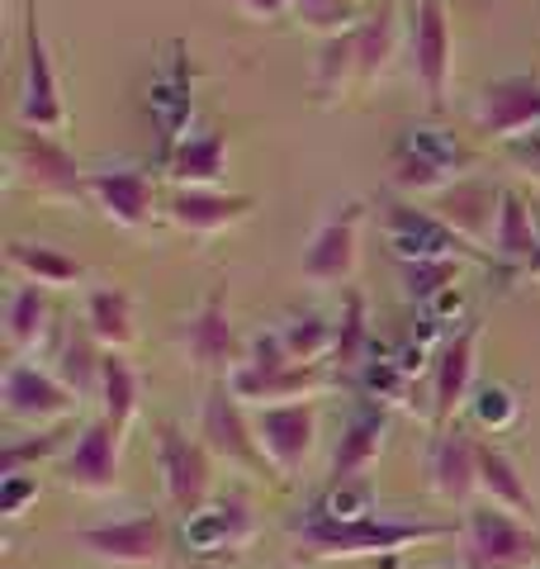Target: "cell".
<instances>
[{
	"label": "cell",
	"instance_id": "obj_1",
	"mask_svg": "<svg viewBox=\"0 0 540 569\" xmlns=\"http://www.w3.org/2000/svg\"><path fill=\"white\" fill-rule=\"evenodd\" d=\"M446 537H460L456 522H403V518H380V512L356 522H337L318 508H309L290 527L299 560H384Z\"/></svg>",
	"mask_w": 540,
	"mask_h": 569
},
{
	"label": "cell",
	"instance_id": "obj_2",
	"mask_svg": "<svg viewBox=\"0 0 540 569\" xmlns=\"http://www.w3.org/2000/svg\"><path fill=\"white\" fill-rule=\"evenodd\" d=\"M389 167V181L403 194H431L437 200L446 186H456L474 167V152L437 123H403V133L393 138Z\"/></svg>",
	"mask_w": 540,
	"mask_h": 569
},
{
	"label": "cell",
	"instance_id": "obj_3",
	"mask_svg": "<svg viewBox=\"0 0 540 569\" xmlns=\"http://www.w3.org/2000/svg\"><path fill=\"white\" fill-rule=\"evenodd\" d=\"M540 527L512 518L493 503L464 508L460 522V569H536Z\"/></svg>",
	"mask_w": 540,
	"mask_h": 569
},
{
	"label": "cell",
	"instance_id": "obj_4",
	"mask_svg": "<svg viewBox=\"0 0 540 569\" xmlns=\"http://www.w3.org/2000/svg\"><path fill=\"white\" fill-rule=\"evenodd\" d=\"M152 441H157V470H161V489H167L171 512L194 518L200 508L213 503V456H209V447L176 422H157Z\"/></svg>",
	"mask_w": 540,
	"mask_h": 569
},
{
	"label": "cell",
	"instance_id": "obj_5",
	"mask_svg": "<svg viewBox=\"0 0 540 569\" xmlns=\"http://www.w3.org/2000/svg\"><path fill=\"white\" fill-rule=\"evenodd\" d=\"M257 422V441H261V456L276 479H299L309 456L318 447V403L313 399H299V403H270L251 413Z\"/></svg>",
	"mask_w": 540,
	"mask_h": 569
},
{
	"label": "cell",
	"instance_id": "obj_6",
	"mask_svg": "<svg viewBox=\"0 0 540 569\" xmlns=\"http://www.w3.org/2000/svg\"><path fill=\"white\" fill-rule=\"evenodd\" d=\"M24 6V86H20V123L39 133H62L67 129V100H62V81L58 67H52L48 39L39 29V14H33V0Z\"/></svg>",
	"mask_w": 540,
	"mask_h": 569
},
{
	"label": "cell",
	"instance_id": "obj_7",
	"mask_svg": "<svg viewBox=\"0 0 540 569\" xmlns=\"http://www.w3.org/2000/svg\"><path fill=\"white\" fill-rule=\"evenodd\" d=\"M200 441L209 447L213 460H228L238 470H270L257 441V422H251L247 403L232 395L228 380H213L204 408H200Z\"/></svg>",
	"mask_w": 540,
	"mask_h": 569
},
{
	"label": "cell",
	"instance_id": "obj_8",
	"mask_svg": "<svg viewBox=\"0 0 540 569\" xmlns=\"http://www.w3.org/2000/svg\"><path fill=\"white\" fill-rule=\"evenodd\" d=\"M77 541L86 556H96L100 565H114V569H157L171 550V531L157 512H133V518H119V522H100V527H86L77 531Z\"/></svg>",
	"mask_w": 540,
	"mask_h": 569
},
{
	"label": "cell",
	"instance_id": "obj_9",
	"mask_svg": "<svg viewBox=\"0 0 540 569\" xmlns=\"http://www.w3.org/2000/svg\"><path fill=\"white\" fill-rule=\"evenodd\" d=\"M251 537H257V512H251L242 493L213 498L194 518H180V546H186V556L209 569H213V560H228V556H238V550H247Z\"/></svg>",
	"mask_w": 540,
	"mask_h": 569
},
{
	"label": "cell",
	"instance_id": "obj_10",
	"mask_svg": "<svg viewBox=\"0 0 540 569\" xmlns=\"http://www.w3.org/2000/svg\"><path fill=\"white\" fill-rule=\"evenodd\" d=\"M380 223H384V242L389 252L408 261H456V257H479V247H470L460 233L437 219L431 209H418L408 200H389L380 204Z\"/></svg>",
	"mask_w": 540,
	"mask_h": 569
},
{
	"label": "cell",
	"instance_id": "obj_11",
	"mask_svg": "<svg viewBox=\"0 0 540 569\" xmlns=\"http://www.w3.org/2000/svg\"><path fill=\"white\" fill-rule=\"evenodd\" d=\"M0 408H6V418L29 422L33 432H39V427L71 422L77 418V408H81V399L71 395V389L52 376L48 366L14 361L6 370V380H0Z\"/></svg>",
	"mask_w": 540,
	"mask_h": 569
},
{
	"label": "cell",
	"instance_id": "obj_12",
	"mask_svg": "<svg viewBox=\"0 0 540 569\" xmlns=\"http://www.w3.org/2000/svg\"><path fill=\"white\" fill-rule=\"evenodd\" d=\"M479 337H483V318H470L460 332H450L437 347V361H431V422H437V432L456 427V413L474 399Z\"/></svg>",
	"mask_w": 540,
	"mask_h": 569
},
{
	"label": "cell",
	"instance_id": "obj_13",
	"mask_svg": "<svg viewBox=\"0 0 540 569\" xmlns=\"http://www.w3.org/2000/svg\"><path fill=\"white\" fill-rule=\"evenodd\" d=\"M412 71L431 110H446L450 77H456V39H450V14L446 0H418L412 10Z\"/></svg>",
	"mask_w": 540,
	"mask_h": 569
},
{
	"label": "cell",
	"instance_id": "obj_14",
	"mask_svg": "<svg viewBox=\"0 0 540 569\" xmlns=\"http://www.w3.org/2000/svg\"><path fill=\"white\" fill-rule=\"evenodd\" d=\"M540 129V77H498L474 100V133L493 142H521Z\"/></svg>",
	"mask_w": 540,
	"mask_h": 569
},
{
	"label": "cell",
	"instance_id": "obj_15",
	"mask_svg": "<svg viewBox=\"0 0 540 569\" xmlns=\"http://www.w3.org/2000/svg\"><path fill=\"white\" fill-rule=\"evenodd\" d=\"M10 162H14V171H20V181L33 194H43V200H86V171L77 167V157H71L52 133L20 129Z\"/></svg>",
	"mask_w": 540,
	"mask_h": 569
},
{
	"label": "cell",
	"instance_id": "obj_16",
	"mask_svg": "<svg viewBox=\"0 0 540 569\" xmlns=\"http://www.w3.org/2000/svg\"><path fill=\"white\" fill-rule=\"evenodd\" d=\"M479 447L483 441L470 437L464 427H441L437 437L427 441V489L450 508H474L479 498Z\"/></svg>",
	"mask_w": 540,
	"mask_h": 569
},
{
	"label": "cell",
	"instance_id": "obj_17",
	"mask_svg": "<svg viewBox=\"0 0 540 569\" xmlns=\"http://www.w3.org/2000/svg\"><path fill=\"white\" fill-rule=\"evenodd\" d=\"M180 347H186V361L213 380H228L232 370L242 366L247 347L238 342V328H232V318H228V290H213L204 305L186 318Z\"/></svg>",
	"mask_w": 540,
	"mask_h": 569
},
{
	"label": "cell",
	"instance_id": "obj_18",
	"mask_svg": "<svg viewBox=\"0 0 540 569\" xmlns=\"http://www.w3.org/2000/svg\"><path fill=\"white\" fill-rule=\"evenodd\" d=\"M119 456H123V432L110 418H96L81 427V437L71 441L62 456V485L86 498H104L119 489Z\"/></svg>",
	"mask_w": 540,
	"mask_h": 569
},
{
	"label": "cell",
	"instance_id": "obj_19",
	"mask_svg": "<svg viewBox=\"0 0 540 569\" xmlns=\"http://www.w3.org/2000/svg\"><path fill=\"white\" fill-rule=\"evenodd\" d=\"M360 219H366V204L351 200L332 209L328 219L313 228L309 247H303V280L309 284H341L351 280L356 257H360Z\"/></svg>",
	"mask_w": 540,
	"mask_h": 569
},
{
	"label": "cell",
	"instance_id": "obj_20",
	"mask_svg": "<svg viewBox=\"0 0 540 569\" xmlns=\"http://www.w3.org/2000/svg\"><path fill=\"white\" fill-rule=\"evenodd\" d=\"M86 200L96 204L114 228H148L157 209V181L138 167H100L86 171Z\"/></svg>",
	"mask_w": 540,
	"mask_h": 569
},
{
	"label": "cell",
	"instance_id": "obj_21",
	"mask_svg": "<svg viewBox=\"0 0 540 569\" xmlns=\"http://www.w3.org/2000/svg\"><path fill=\"white\" fill-rule=\"evenodd\" d=\"M431 213L450 228V233H460L470 247H483L493 242L498 233V213H502V190L479 181V176H460L456 186H446L437 200H431Z\"/></svg>",
	"mask_w": 540,
	"mask_h": 569
},
{
	"label": "cell",
	"instance_id": "obj_22",
	"mask_svg": "<svg viewBox=\"0 0 540 569\" xmlns=\"http://www.w3.org/2000/svg\"><path fill=\"white\" fill-rule=\"evenodd\" d=\"M257 200L251 194H228V190H176L167 200V223L190 238H219L228 228L251 219Z\"/></svg>",
	"mask_w": 540,
	"mask_h": 569
},
{
	"label": "cell",
	"instance_id": "obj_23",
	"mask_svg": "<svg viewBox=\"0 0 540 569\" xmlns=\"http://www.w3.org/2000/svg\"><path fill=\"white\" fill-rule=\"evenodd\" d=\"M479 498L483 503H493L502 512H512V518L540 527V498L531 493L527 475H521L517 460L493 447V441H483L479 447Z\"/></svg>",
	"mask_w": 540,
	"mask_h": 569
},
{
	"label": "cell",
	"instance_id": "obj_24",
	"mask_svg": "<svg viewBox=\"0 0 540 569\" xmlns=\"http://www.w3.org/2000/svg\"><path fill=\"white\" fill-rule=\"evenodd\" d=\"M228 171V133L209 129V133H190L167 148V176L176 190H219Z\"/></svg>",
	"mask_w": 540,
	"mask_h": 569
},
{
	"label": "cell",
	"instance_id": "obj_25",
	"mask_svg": "<svg viewBox=\"0 0 540 569\" xmlns=\"http://www.w3.org/2000/svg\"><path fill=\"white\" fill-rule=\"evenodd\" d=\"M389 437V408L384 403H360L351 422L341 427V441L332 451V479H366V470L380 460Z\"/></svg>",
	"mask_w": 540,
	"mask_h": 569
},
{
	"label": "cell",
	"instance_id": "obj_26",
	"mask_svg": "<svg viewBox=\"0 0 540 569\" xmlns=\"http://www.w3.org/2000/svg\"><path fill=\"white\" fill-rule=\"evenodd\" d=\"M104 351L96 337H90V328H62L58 332V342H52V361L48 370L58 376L71 395H77L81 403L86 399H100V380H104Z\"/></svg>",
	"mask_w": 540,
	"mask_h": 569
},
{
	"label": "cell",
	"instance_id": "obj_27",
	"mask_svg": "<svg viewBox=\"0 0 540 569\" xmlns=\"http://www.w3.org/2000/svg\"><path fill=\"white\" fill-rule=\"evenodd\" d=\"M356 62H360V91H370L374 81L393 67V52H399V10L393 0H380L366 20H356Z\"/></svg>",
	"mask_w": 540,
	"mask_h": 569
},
{
	"label": "cell",
	"instance_id": "obj_28",
	"mask_svg": "<svg viewBox=\"0 0 540 569\" xmlns=\"http://www.w3.org/2000/svg\"><path fill=\"white\" fill-rule=\"evenodd\" d=\"M86 328L104 351H129L138 342V313H133V295L119 284H100L86 295Z\"/></svg>",
	"mask_w": 540,
	"mask_h": 569
},
{
	"label": "cell",
	"instance_id": "obj_29",
	"mask_svg": "<svg viewBox=\"0 0 540 569\" xmlns=\"http://www.w3.org/2000/svg\"><path fill=\"white\" fill-rule=\"evenodd\" d=\"M493 257L527 266L540 257V209L527 204V194L502 190V213H498V233H493Z\"/></svg>",
	"mask_w": 540,
	"mask_h": 569
},
{
	"label": "cell",
	"instance_id": "obj_30",
	"mask_svg": "<svg viewBox=\"0 0 540 569\" xmlns=\"http://www.w3.org/2000/svg\"><path fill=\"white\" fill-rule=\"evenodd\" d=\"M6 261H10V271H20L29 284H43V290H67V284H77L86 276V266L71 261L62 247L24 242V238H14L6 247Z\"/></svg>",
	"mask_w": 540,
	"mask_h": 569
},
{
	"label": "cell",
	"instance_id": "obj_31",
	"mask_svg": "<svg viewBox=\"0 0 540 569\" xmlns=\"http://www.w3.org/2000/svg\"><path fill=\"white\" fill-rule=\"evenodd\" d=\"M180 52H186V48L176 43V62L152 81V119L161 123V138H167V148H171V142H180V138H190L186 123H190V114H194V100H190V67H186V58H180Z\"/></svg>",
	"mask_w": 540,
	"mask_h": 569
},
{
	"label": "cell",
	"instance_id": "obj_32",
	"mask_svg": "<svg viewBox=\"0 0 540 569\" xmlns=\"http://www.w3.org/2000/svg\"><path fill=\"white\" fill-rule=\"evenodd\" d=\"M52 299L43 284H20V290L10 295V305H6V337H10V347L14 351H33V347H43L48 337H52Z\"/></svg>",
	"mask_w": 540,
	"mask_h": 569
},
{
	"label": "cell",
	"instance_id": "obj_33",
	"mask_svg": "<svg viewBox=\"0 0 540 569\" xmlns=\"http://www.w3.org/2000/svg\"><path fill=\"white\" fill-rule=\"evenodd\" d=\"M351 81H360V62H356V29L347 33H328L318 48V62H313V100L318 104H337L341 91Z\"/></svg>",
	"mask_w": 540,
	"mask_h": 569
},
{
	"label": "cell",
	"instance_id": "obj_34",
	"mask_svg": "<svg viewBox=\"0 0 540 569\" xmlns=\"http://www.w3.org/2000/svg\"><path fill=\"white\" fill-rule=\"evenodd\" d=\"M142 408V380L138 370L129 366L123 351H110L104 356V380H100V418H110L119 432H129L133 418Z\"/></svg>",
	"mask_w": 540,
	"mask_h": 569
},
{
	"label": "cell",
	"instance_id": "obj_35",
	"mask_svg": "<svg viewBox=\"0 0 540 569\" xmlns=\"http://www.w3.org/2000/svg\"><path fill=\"white\" fill-rule=\"evenodd\" d=\"M337 323V347H332V370H360L370 351V313H366V295L347 290L341 295V313L332 318Z\"/></svg>",
	"mask_w": 540,
	"mask_h": 569
},
{
	"label": "cell",
	"instance_id": "obj_36",
	"mask_svg": "<svg viewBox=\"0 0 540 569\" xmlns=\"http://www.w3.org/2000/svg\"><path fill=\"white\" fill-rule=\"evenodd\" d=\"M276 332H280L284 351H290L299 366H328L332 361L337 323H328L322 313H290L284 318V328H276Z\"/></svg>",
	"mask_w": 540,
	"mask_h": 569
},
{
	"label": "cell",
	"instance_id": "obj_37",
	"mask_svg": "<svg viewBox=\"0 0 540 569\" xmlns=\"http://www.w3.org/2000/svg\"><path fill=\"white\" fill-rule=\"evenodd\" d=\"M77 437H81V427H77V418H71V422L39 427V432L10 441V447L0 451V479H6V475H24L29 466H39V460L58 456V451H71V441H77Z\"/></svg>",
	"mask_w": 540,
	"mask_h": 569
},
{
	"label": "cell",
	"instance_id": "obj_38",
	"mask_svg": "<svg viewBox=\"0 0 540 569\" xmlns=\"http://www.w3.org/2000/svg\"><path fill=\"white\" fill-rule=\"evenodd\" d=\"M313 508L328 512V518H337V522H356V518H370V512H380V508H374L370 479H332L328 493H322Z\"/></svg>",
	"mask_w": 540,
	"mask_h": 569
},
{
	"label": "cell",
	"instance_id": "obj_39",
	"mask_svg": "<svg viewBox=\"0 0 540 569\" xmlns=\"http://www.w3.org/2000/svg\"><path fill=\"white\" fill-rule=\"evenodd\" d=\"M460 284V261H408L403 266V295L418 299V305H431L437 295L456 290Z\"/></svg>",
	"mask_w": 540,
	"mask_h": 569
},
{
	"label": "cell",
	"instance_id": "obj_40",
	"mask_svg": "<svg viewBox=\"0 0 540 569\" xmlns=\"http://www.w3.org/2000/svg\"><path fill=\"white\" fill-rule=\"evenodd\" d=\"M470 408H474V422L483 432H508V427H517V418H521V399L508 385H479Z\"/></svg>",
	"mask_w": 540,
	"mask_h": 569
},
{
	"label": "cell",
	"instance_id": "obj_41",
	"mask_svg": "<svg viewBox=\"0 0 540 569\" xmlns=\"http://www.w3.org/2000/svg\"><path fill=\"white\" fill-rule=\"evenodd\" d=\"M39 475H6L0 479V518H24V512L39 503Z\"/></svg>",
	"mask_w": 540,
	"mask_h": 569
},
{
	"label": "cell",
	"instance_id": "obj_42",
	"mask_svg": "<svg viewBox=\"0 0 540 569\" xmlns=\"http://www.w3.org/2000/svg\"><path fill=\"white\" fill-rule=\"evenodd\" d=\"M294 14L309 29H328V33H347L351 6L347 0H294Z\"/></svg>",
	"mask_w": 540,
	"mask_h": 569
},
{
	"label": "cell",
	"instance_id": "obj_43",
	"mask_svg": "<svg viewBox=\"0 0 540 569\" xmlns=\"http://www.w3.org/2000/svg\"><path fill=\"white\" fill-rule=\"evenodd\" d=\"M232 6H238L242 20H251V24H276L294 10V0H232Z\"/></svg>",
	"mask_w": 540,
	"mask_h": 569
},
{
	"label": "cell",
	"instance_id": "obj_44",
	"mask_svg": "<svg viewBox=\"0 0 540 569\" xmlns=\"http://www.w3.org/2000/svg\"><path fill=\"white\" fill-rule=\"evenodd\" d=\"M508 152H512V162H517V167H527V171L536 176V181H540V129H536L531 138H521V142H512V148H508Z\"/></svg>",
	"mask_w": 540,
	"mask_h": 569
},
{
	"label": "cell",
	"instance_id": "obj_45",
	"mask_svg": "<svg viewBox=\"0 0 540 569\" xmlns=\"http://www.w3.org/2000/svg\"><path fill=\"white\" fill-rule=\"evenodd\" d=\"M531 276H540V257H536V261H531Z\"/></svg>",
	"mask_w": 540,
	"mask_h": 569
},
{
	"label": "cell",
	"instance_id": "obj_46",
	"mask_svg": "<svg viewBox=\"0 0 540 569\" xmlns=\"http://www.w3.org/2000/svg\"><path fill=\"white\" fill-rule=\"evenodd\" d=\"M194 569H209V565H194Z\"/></svg>",
	"mask_w": 540,
	"mask_h": 569
}]
</instances>
